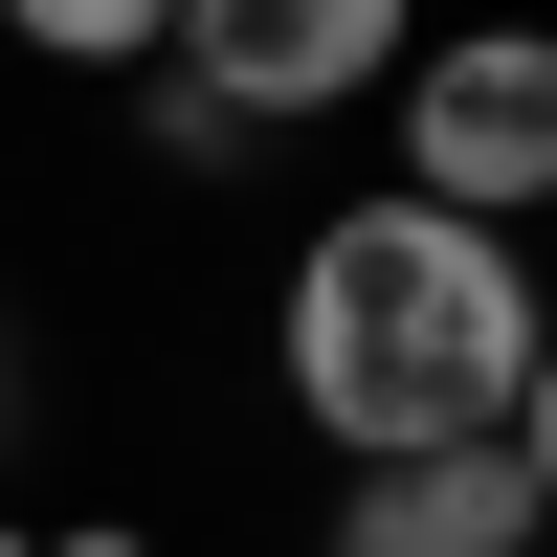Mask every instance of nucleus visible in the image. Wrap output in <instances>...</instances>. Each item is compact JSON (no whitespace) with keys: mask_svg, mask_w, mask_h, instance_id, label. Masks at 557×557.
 I'll use <instances>...</instances> for the list:
<instances>
[{"mask_svg":"<svg viewBox=\"0 0 557 557\" xmlns=\"http://www.w3.org/2000/svg\"><path fill=\"white\" fill-rule=\"evenodd\" d=\"M268 401H290L335 469H424V446H491V424H557V290L535 246L491 223H424V201H312L290 268H268Z\"/></svg>","mask_w":557,"mask_h":557,"instance_id":"1","label":"nucleus"},{"mask_svg":"<svg viewBox=\"0 0 557 557\" xmlns=\"http://www.w3.org/2000/svg\"><path fill=\"white\" fill-rule=\"evenodd\" d=\"M380 157H401L380 201L535 246V201H557V45H535V23H424L401 89H380Z\"/></svg>","mask_w":557,"mask_h":557,"instance_id":"2","label":"nucleus"},{"mask_svg":"<svg viewBox=\"0 0 557 557\" xmlns=\"http://www.w3.org/2000/svg\"><path fill=\"white\" fill-rule=\"evenodd\" d=\"M401 45H424V0H178L157 67H201L246 134H335L401 89Z\"/></svg>","mask_w":557,"mask_h":557,"instance_id":"3","label":"nucleus"},{"mask_svg":"<svg viewBox=\"0 0 557 557\" xmlns=\"http://www.w3.org/2000/svg\"><path fill=\"white\" fill-rule=\"evenodd\" d=\"M557 535V424H491V446H424V469H335L312 557H535Z\"/></svg>","mask_w":557,"mask_h":557,"instance_id":"4","label":"nucleus"},{"mask_svg":"<svg viewBox=\"0 0 557 557\" xmlns=\"http://www.w3.org/2000/svg\"><path fill=\"white\" fill-rule=\"evenodd\" d=\"M0 45H23V67H67V89H134L178 45V0H0Z\"/></svg>","mask_w":557,"mask_h":557,"instance_id":"5","label":"nucleus"},{"mask_svg":"<svg viewBox=\"0 0 557 557\" xmlns=\"http://www.w3.org/2000/svg\"><path fill=\"white\" fill-rule=\"evenodd\" d=\"M134 178H178V201H201V178H268V134L223 112L201 67H134Z\"/></svg>","mask_w":557,"mask_h":557,"instance_id":"6","label":"nucleus"},{"mask_svg":"<svg viewBox=\"0 0 557 557\" xmlns=\"http://www.w3.org/2000/svg\"><path fill=\"white\" fill-rule=\"evenodd\" d=\"M23 557H157V513H23Z\"/></svg>","mask_w":557,"mask_h":557,"instance_id":"7","label":"nucleus"},{"mask_svg":"<svg viewBox=\"0 0 557 557\" xmlns=\"http://www.w3.org/2000/svg\"><path fill=\"white\" fill-rule=\"evenodd\" d=\"M23 401H45V357H23V312H0V446H23Z\"/></svg>","mask_w":557,"mask_h":557,"instance_id":"8","label":"nucleus"},{"mask_svg":"<svg viewBox=\"0 0 557 557\" xmlns=\"http://www.w3.org/2000/svg\"><path fill=\"white\" fill-rule=\"evenodd\" d=\"M0 557H23V513H0Z\"/></svg>","mask_w":557,"mask_h":557,"instance_id":"9","label":"nucleus"}]
</instances>
